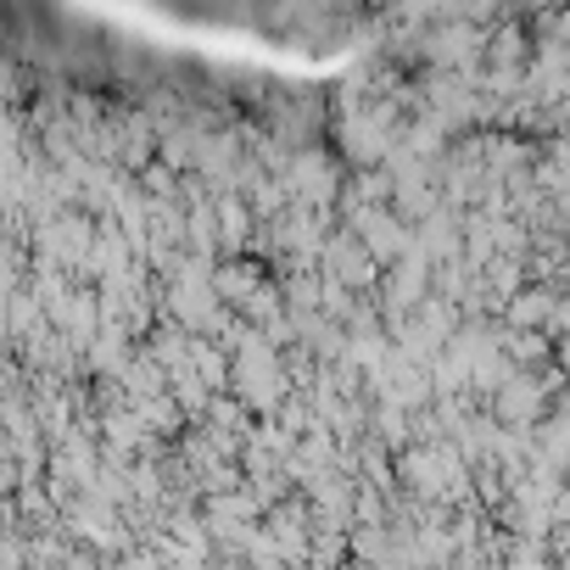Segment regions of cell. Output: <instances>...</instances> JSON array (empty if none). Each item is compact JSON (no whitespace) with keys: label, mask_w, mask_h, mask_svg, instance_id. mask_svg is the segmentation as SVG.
I'll return each mask as SVG.
<instances>
[{"label":"cell","mask_w":570,"mask_h":570,"mask_svg":"<svg viewBox=\"0 0 570 570\" xmlns=\"http://www.w3.org/2000/svg\"><path fill=\"white\" fill-rule=\"evenodd\" d=\"M140 7H157L174 23H202L218 35H252L303 51H325L358 18V0H140Z\"/></svg>","instance_id":"1"}]
</instances>
